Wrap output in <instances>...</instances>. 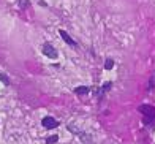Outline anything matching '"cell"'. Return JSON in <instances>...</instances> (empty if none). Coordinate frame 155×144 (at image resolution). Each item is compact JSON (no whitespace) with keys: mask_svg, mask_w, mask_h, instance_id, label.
Masks as SVG:
<instances>
[{"mask_svg":"<svg viewBox=\"0 0 155 144\" xmlns=\"http://www.w3.org/2000/svg\"><path fill=\"white\" fill-rule=\"evenodd\" d=\"M139 112H143V122L146 125H150L152 120L155 119V108L150 105H141L139 106Z\"/></svg>","mask_w":155,"mask_h":144,"instance_id":"obj_1","label":"cell"},{"mask_svg":"<svg viewBox=\"0 0 155 144\" xmlns=\"http://www.w3.org/2000/svg\"><path fill=\"white\" fill-rule=\"evenodd\" d=\"M59 35L63 38V41H65L68 46H73V48H76V46H78V45H76V41H74L71 37H70V35H68L65 30H59Z\"/></svg>","mask_w":155,"mask_h":144,"instance_id":"obj_4","label":"cell"},{"mask_svg":"<svg viewBox=\"0 0 155 144\" xmlns=\"http://www.w3.org/2000/svg\"><path fill=\"white\" fill-rule=\"evenodd\" d=\"M0 81H2L5 85H10V78L6 76L5 73H0Z\"/></svg>","mask_w":155,"mask_h":144,"instance_id":"obj_10","label":"cell"},{"mask_svg":"<svg viewBox=\"0 0 155 144\" xmlns=\"http://www.w3.org/2000/svg\"><path fill=\"white\" fill-rule=\"evenodd\" d=\"M43 54L46 57H49V59H54V60L59 57V52L55 51V48L51 45V43H45L43 45Z\"/></svg>","mask_w":155,"mask_h":144,"instance_id":"obj_2","label":"cell"},{"mask_svg":"<svg viewBox=\"0 0 155 144\" xmlns=\"http://www.w3.org/2000/svg\"><path fill=\"white\" fill-rule=\"evenodd\" d=\"M114 68V60L112 59H106L104 60V70H112Z\"/></svg>","mask_w":155,"mask_h":144,"instance_id":"obj_7","label":"cell"},{"mask_svg":"<svg viewBox=\"0 0 155 144\" xmlns=\"http://www.w3.org/2000/svg\"><path fill=\"white\" fill-rule=\"evenodd\" d=\"M19 6H21L22 10L29 8V6H30V0H19Z\"/></svg>","mask_w":155,"mask_h":144,"instance_id":"obj_9","label":"cell"},{"mask_svg":"<svg viewBox=\"0 0 155 144\" xmlns=\"http://www.w3.org/2000/svg\"><path fill=\"white\" fill-rule=\"evenodd\" d=\"M78 135H79V138H81V141H82L84 144H92V136H90V135L84 133V132H79Z\"/></svg>","mask_w":155,"mask_h":144,"instance_id":"obj_6","label":"cell"},{"mask_svg":"<svg viewBox=\"0 0 155 144\" xmlns=\"http://www.w3.org/2000/svg\"><path fill=\"white\" fill-rule=\"evenodd\" d=\"M41 125H43L46 130H52V128H57L59 127V122L55 120L54 117H51V116H46V117L41 119Z\"/></svg>","mask_w":155,"mask_h":144,"instance_id":"obj_3","label":"cell"},{"mask_svg":"<svg viewBox=\"0 0 155 144\" xmlns=\"http://www.w3.org/2000/svg\"><path fill=\"white\" fill-rule=\"evenodd\" d=\"M57 141H59L57 135H52V136H48V138H46V144H55Z\"/></svg>","mask_w":155,"mask_h":144,"instance_id":"obj_8","label":"cell"},{"mask_svg":"<svg viewBox=\"0 0 155 144\" xmlns=\"http://www.w3.org/2000/svg\"><path fill=\"white\" fill-rule=\"evenodd\" d=\"M90 92H92V89L87 87V85H79V87L74 89L76 95H87V93H90Z\"/></svg>","mask_w":155,"mask_h":144,"instance_id":"obj_5","label":"cell"}]
</instances>
